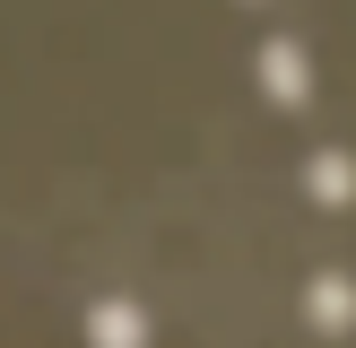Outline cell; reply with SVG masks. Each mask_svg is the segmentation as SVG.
<instances>
[{
    "instance_id": "6da1fadb",
    "label": "cell",
    "mask_w": 356,
    "mask_h": 348,
    "mask_svg": "<svg viewBox=\"0 0 356 348\" xmlns=\"http://www.w3.org/2000/svg\"><path fill=\"white\" fill-rule=\"evenodd\" d=\"M87 340L96 348H148V313H139L131 296H104V305L87 313Z\"/></svg>"
},
{
    "instance_id": "7a4b0ae2",
    "label": "cell",
    "mask_w": 356,
    "mask_h": 348,
    "mask_svg": "<svg viewBox=\"0 0 356 348\" xmlns=\"http://www.w3.org/2000/svg\"><path fill=\"white\" fill-rule=\"evenodd\" d=\"M305 322H313V331H348V322H356V287H348V278H313Z\"/></svg>"
},
{
    "instance_id": "3957f363",
    "label": "cell",
    "mask_w": 356,
    "mask_h": 348,
    "mask_svg": "<svg viewBox=\"0 0 356 348\" xmlns=\"http://www.w3.org/2000/svg\"><path fill=\"white\" fill-rule=\"evenodd\" d=\"M305 191H313V200H356V157L348 148H322L305 166Z\"/></svg>"
},
{
    "instance_id": "277c9868",
    "label": "cell",
    "mask_w": 356,
    "mask_h": 348,
    "mask_svg": "<svg viewBox=\"0 0 356 348\" xmlns=\"http://www.w3.org/2000/svg\"><path fill=\"white\" fill-rule=\"evenodd\" d=\"M261 79H270L278 104H296V96H305V52H296V44H261Z\"/></svg>"
}]
</instances>
